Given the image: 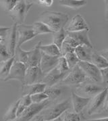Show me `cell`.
<instances>
[{"instance_id":"obj_1","label":"cell","mask_w":108,"mask_h":121,"mask_svg":"<svg viewBox=\"0 0 108 121\" xmlns=\"http://www.w3.org/2000/svg\"><path fill=\"white\" fill-rule=\"evenodd\" d=\"M69 19L68 14L55 11H45L39 16V22L47 25L54 33L64 29Z\"/></svg>"},{"instance_id":"obj_2","label":"cell","mask_w":108,"mask_h":121,"mask_svg":"<svg viewBox=\"0 0 108 121\" xmlns=\"http://www.w3.org/2000/svg\"><path fill=\"white\" fill-rule=\"evenodd\" d=\"M70 104L71 99L70 98H68L62 102L54 104L53 106H49L47 109L42 110L39 115L44 121H53L59 117L64 112L67 111L70 108Z\"/></svg>"},{"instance_id":"obj_3","label":"cell","mask_w":108,"mask_h":121,"mask_svg":"<svg viewBox=\"0 0 108 121\" xmlns=\"http://www.w3.org/2000/svg\"><path fill=\"white\" fill-rule=\"evenodd\" d=\"M106 87L107 86H103L101 83H97L88 79L77 85L75 93L80 97L91 98L102 92Z\"/></svg>"},{"instance_id":"obj_4","label":"cell","mask_w":108,"mask_h":121,"mask_svg":"<svg viewBox=\"0 0 108 121\" xmlns=\"http://www.w3.org/2000/svg\"><path fill=\"white\" fill-rule=\"evenodd\" d=\"M33 5V3L27 1H18L13 10L10 12V17L14 21V23L18 25L23 24L26 19V16Z\"/></svg>"},{"instance_id":"obj_5","label":"cell","mask_w":108,"mask_h":121,"mask_svg":"<svg viewBox=\"0 0 108 121\" xmlns=\"http://www.w3.org/2000/svg\"><path fill=\"white\" fill-rule=\"evenodd\" d=\"M87 112L88 115L97 113L99 110H108V87L98 95L91 97L87 106Z\"/></svg>"},{"instance_id":"obj_6","label":"cell","mask_w":108,"mask_h":121,"mask_svg":"<svg viewBox=\"0 0 108 121\" xmlns=\"http://www.w3.org/2000/svg\"><path fill=\"white\" fill-rule=\"evenodd\" d=\"M51 101L46 99L39 104H32L26 107L23 112L13 121H30L33 118L37 116L41 112L49 106Z\"/></svg>"},{"instance_id":"obj_7","label":"cell","mask_w":108,"mask_h":121,"mask_svg":"<svg viewBox=\"0 0 108 121\" xmlns=\"http://www.w3.org/2000/svg\"><path fill=\"white\" fill-rule=\"evenodd\" d=\"M88 79L87 75L77 64L70 70L68 74L60 83L62 85H79Z\"/></svg>"},{"instance_id":"obj_8","label":"cell","mask_w":108,"mask_h":121,"mask_svg":"<svg viewBox=\"0 0 108 121\" xmlns=\"http://www.w3.org/2000/svg\"><path fill=\"white\" fill-rule=\"evenodd\" d=\"M35 37L32 25L19 24L16 29V47H20L22 44L33 39Z\"/></svg>"},{"instance_id":"obj_9","label":"cell","mask_w":108,"mask_h":121,"mask_svg":"<svg viewBox=\"0 0 108 121\" xmlns=\"http://www.w3.org/2000/svg\"><path fill=\"white\" fill-rule=\"evenodd\" d=\"M78 66L82 69V70L87 75L88 79L97 83L103 84L100 70L95 66H94L93 64L87 62L79 61Z\"/></svg>"},{"instance_id":"obj_10","label":"cell","mask_w":108,"mask_h":121,"mask_svg":"<svg viewBox=\"0 0 108 121\" xmlns=\"http://www.w3.org/2000/svg\"><path fill=\"white\" fill-rule=\"evenodd\" d=\"M26 69V66L24 64L14 61L10 68L9 74L4 80V81H8L10 80H17L22 82V85H24Z\"/></svg>"},{"instance_id":"obj_11","label":"cell","mask_w":108,"mask_h":121,"mask_svg":"<svg viewBox=\"0 0 108 121\" xmlns=\"http://www.w3.org/2000/svg\"><path fill=\"white\" fill-rule=\"evenodd\" d=\"M66 32H78L81 30L90 31V28L85 20L81 15L78 14L74 16L68 24L64 27Z\"/></svg>"},{"instance_id":"obj_12","label":"cell","mask_w":108,"mask_h":121,"mask_svg":"<svg viewBox=\"0 0 108 121\" xmlns=\"http://www.w3.org/2000/svg\"><path fill=\"white\" fill-rule=\"evenodd\" d=\"M17 25L15 24L10 27L5 39H4V43L8 53L11 57H14L16 46V29Z\"/></svg>"},{"instance_id":"obj_13","label":"cell","mask_w":108,"mask_h":121,"mask_svg":"<svg viewBox=\"0 0 108 121\" xmlns=\"http://www.w3.org/2000/svg\"><path fill=\"white\" fill-rule=\"evenodd\" d=\"M66 75V74L61 73L56 66L52 70L45 74L41 83L45 84L46 87H52L61 82Z\"/></svg>"},{"instance_id":"obj_14","label":"cell","mask_w":108,"mask_h":121,"mask_svg":"<svg viewBox=\"0 0 108 121\" xmlns=\"http://www.w3.org/2000/svg\"><path fill=\"white\" fill-rule=\"evenodd\" d=\"M45 74L39 67H27L26 69L24 85L41 83Z\"/></svg>"},{"instance_id":"obj_15","label":"cell","mask_w":108,"mask_h":121,"mask_svg":"<svg viewBox=\"0 0 108 121\" xmlns=\"http://www.w3.org/2000/svg\"><path fill=\"white\" fill-rule=\"evenodd\" d=\"M59 59V57L58 56H50L41 52V58L39 64V68L41 72L45 74L52 70L58 65Z\"/></svg>"},{"instance_id":"obj_16","label":"cell","mask_w":108,"mask_h":121,"mask_svg":"<svg viewBox=\"0 0 108 121\" xmlns=\"http://www.w3.org/2000/svg\"><path fill=\"white\" fill-rule=\"evenodd\" d=\"M42 44V41H40L32 49L28 51V59L26 64L27 67H39V66L41 52L40 50V46Z\"/></svg>"},{"instance_id":"obj_17","label":"cell","mask_w":108,"mask_h":121,"mask_svg":"<svg viewBox=\"0 0 108 121\" xmlns=\"http://www.w3.org/2000/svg\"><path fill=\"white\" fill-rule=\"evenodd\" d=\"M70 99H71V103L72 104L74 112L80 114L88 105L91 98L80 97L77 94H76L75 92L72 91Z\"/></svg>"},{"instance_id":"obj_18","label":"cell","mask_w":108,"mask_h":121,"mask_svg":"<svg viewBox=\"0 0 108 121\" xmlns=\"http://www.w3.org/2000/svg\"><path fill=\"white\" fill-rule=\"evenodd\" d=\"M67 35L74 39L79 45H86L89 48L93 49V45L88 36V31L81 30L78 32H66Z\"/></svg>"},{"instance_id":"obj_19","label":"cell","mask_w":108,"mask_h":121,"mask_svg":"<svg viewBox=\"0 0 108 121\" xmlns=\"http://www.w3.org/2000/svg\"><path fill=\"white\" fill-rule=\"evenodd\" d=\"M93 49L89 48L86 45H80L74 49V53L76 56L81 62H90L91 54L93 53Z\"/></svg>"},{"instance_id":"obj_20","label":"cell","mask_w":108,"mask_h":121,"mask_svg":"<svg viewBox=\"0 0 108 121\" xmlns=\"http://www.w3.org/2000/svg\"><path fill=\"white\" fill-rule=\"evenodd\" d=\"M46 85L43 83H34L31 85H22V91L23 95H31L39 93H43Z\"/></svg>"},{"instance_id":"obj_21","label":"cell","mask_w":108,"mask_h":121,"mask_svg":"<svg viewBox=\"0 0 108 121\" xmlns=\"http://www.w3.org/2000/svg\"><path fill=\"white\" fill-rule=\"evenodd\" d=\"M43 93L48 96L49 100L52 101L58 99L62 95L63 89L62 86L56 85L52 87H46Z\"/></svg>"},{"instance_id":"obj_22","label":"cell","mask_w":108,"mask_h":121,"mask_svg":"<svg viewBox=\"0 0 108 121\" xmlns=\"http://www.w3.org/2000/svg\"><path fill=\"white\" fill-rule=\"evenodd\" d=\"M90 63L93 64L97 68L100 69H103L108 67V60L105 59L100 56L98 53L93 52L91 57V61Z\"/></svg>"},{"instance_id":"obj_23","label":"cell","mask_w":108,"mask_h":121,"mask_svg":"<svg viewBox=\"0 0 108 121\" xmlns=\"http://www.w3.org/2000/svg\"><path fill=\"white\" fill-rule=\"evenodd\" d=\"M14 61V58L11 57L5 62L0 63V81H4L8 76L10 68Z\"/></svg>"},{"instance_id":"obj_24","label":"cell","mask_w":108,"mask_h":121,"mask_svg":"<svg viewBox=\"0 0 108 121\" xmlns=\"http://www.w3.org/2000/svg\"><path fill=\"white\" fill-rule=\"evenodd\" d=\"M87 1L83 0H61L59 4L66 8H71L73 10H78L80 8L87 5Z\"/></svg>"},{"instance_id":"obj_25","label":"cell","mask_w":108,"mask_h":121,"mask_svg":"<svg viewBox=\"0 0 108 121\" xmlns=\"http://www.w3.org/2000/svg\"><path fill=\"white\" fill-rule=\"evenodd\" d=\"M39 48L41 52H43L47 56L61 57L60 50L54 43H51L49 45H45L41 44Z\"/></svg>"},{"instance_id":"obj_26","label":"cell","mask_w":108,"mask_h":121,"mask_svg":"<svg viewBox=\"0 0 108 121\" xmlns=\"http://www.w3.org/2000/svg\"><path fill=\"white\" fill-rule=\"evenodd\" d=\"M32 26H33V29L35 37L37 35H40L54 33V32L49 29L47 25H45L39 21L34 22L33 24L32 25Z\"/></svg>"},{"instance_id":"obj_27","label":"cell","mask_w":108,"mask_h":121,"mask_svg":"<svg viewBox=\"0 0 108 121\" xmlns=\"http://www.w3.org/2000/svg\"><path fill=\"white\" fill-rule=\"evenodd\" d=\"M19 102H20V99L10 105V106L9 107V108L8 109V110L6 111L4 116V119L5 121H13L16 118V111Z\"/></svg>"},{"instance_id":"obj_28","label":"cell","mask_w":108,"mask_h":121,"mask_svg":"<svg viewBox=\"0 0 108 121\" xmlns=\"http://www.w3.org/2000/svg\"><path fill=\"white\" fill-rule=\"evenodd\" d=\"M53 37V43L55 45L59 50L61 49L62 45L64 42V39L67 36V33L64 29H62L58 32L54 33Z\"/></svg>"},{"instance_id":"obj_29","label":"cell","mask_w":108,"mask_h":121,"mask_svg":"<svg viewBox=\"0 0 108 121\" xmlns=\"http://www.w3.org/2000/svg\"><path fill=\"white\" fill-rule=\"evenodd\" d=\"M14 61L22 63L26 66L28 59V52L22 49L20 47H16L14 52Z\"/></svg>"},{"instance_id":"obj_30","label":"cell","mask_w":108,"mask_h":121,"mask_svg":"<svg viewBox=\"0 0 108 121\" xmlns=\"http://www.w3.org/2000/svg\"><path fill=\"white\" fill-rule=\"evenodd\" d=\"M60 118L63 121H81L80 114L70 112L68 110L62 113L60 116Z\"/></svg>"},{"instance_id":"obj_31","label":"cell","mask_w":108,"mask_h":121,"mask_svg":"<svg viewBox=\"0 0 108 121\" xmlns=\"http://www.w3.org/2000/svg\"><path fill=\"white\" fill-rule=\"evenodd\" d=\"M62 57H64L65 58L70 70L72 69L73 67H74L76 65H77L79 62V60L76 56V55H75V53L74 52L67 53V54H66L64 56H62Z\"/></svg>"},{"instance_id":"obj_32","label":"cell","mask_w":108,"mask_h":121,"mask_svg":"<svg viewBox=\"0 0 108 121\" xmlns=\"http://www.w3.org/2000/svg\"><path fill=\"white\" fill-rule=\"evenodd\" d=\"M30 96L32 104H39L44 102L46 99H49L48 96L44 93H39L34 95H31Z\"/></svg>"},{"instance_id":"obj_33","label":"cell","mask_w":108,"mask_h":121,"mask_svg":"<svg viewBox=\"0 0 108 121\" xmlns=\"http://www.w3.org/2000/svg\"><path fill=\"white\" fill-rule=\"evenodd\" d=\"M57 67L58 68L61 73H64V74H68L69 71H70V68H69L67 64V62H66L65 58L62 56L59 57V62H58V64L57 65Z\"/></svg>"},{"instance_id":"obj_34","label":"cell","mask_w":108,"mask_h":121,"mask_svg":"<svg viewBox=\"0 0 108 121\" xmlns=\"http://www.w3.org/2000/svg\"><path fill=\"white\" fill-rule=\"evenodd\" d=\"M17 1H16V0H4V1H1V2L2 3L4 8H5L6 11L10 12L13 10L15 5H16Z\"/></svg>"},{"instance_id":"obj_35","label":"cell","mask_w":108,"mask_h":121,"mask_svg":"<svg viewBox=\"0 0 108 121\" xmlns=\"http://www.w3.org/2000/svg\"><path fill=\"white\" fill-rule=\"evenodd\" d=\"M74 49L71 48L68 44L63 43L60 49V53H61V56H64L66 54L68 53H72L74 52Z\"/></svg>"},{"instance_id":"obj_36","label":"cell","mask_w":108,"mask_h":121,"mask_svg":"<svg viewBox=\"0 0 108 121\" xmlns=\"http://www.w3.org/2000/svg\"><path fill=\"white\" fill-rule=\"evenodd\" d=\"M64 43H66L68 44V45H70L71 48H72L75 49L76 47H78L79 45H80L74 39H72V38H71V37H70L69 36H66V38L64 39Z\"/></svg>"},{"instance_id":"obj_37","label":"cell","mask_w":108,"mask_h":121,"mask_svg":"<svg viewBox=\"0 0 108 121\" xmlns=\"http://www.w3.org/2000/svg\"><path fill=\"white\" fill-rule=\"evenodd\" d=\"M20 102L23 104L26 108L28 106H29L30 105L32 104V102L30 99V96L26 95H23L22 97L20 98Z\"/></svg>"},{"instance_id":"obj_38","label":"cell","mask_w":108,"mask_h":121,"mask_svg":"<svg viewBox=\"0 0 108 121\" xmlns=\"http://www.w3.org/2000/svg\"><path fill=\"white\" fill-rule=\"evenodd\" d=\"M100 73L101 75V78H102V82L103 84H105V85L108 83V68H103V69H100Z\"/></svg>"},{"instance_id":"obj_39","label":"cell","mask_w":108,"mask_h":121,"mask_svg":"<svg viewBox=\"0 0 108 121\" xmlns=\"http://www.w3.org/2000/svg\"><path fill=\"white\" fill-rule=\"evenodd\" d=\"M9 29H10V27L0 26V37H1L3 39H5V36H6L7 33H8Z\"/></svg>"},{"instance_id":"obj_40","label":"cell","mask_w":108,"mask_h":121,"mask_svg":"<svg viewBox=\"0 0 108 121\" xmlns=\"http://www.w3.org/2000/svg\"><path fill=\"white\" fill-rule=\"evenodd\" d=\"M38 4L40 5H45L47 7H50L51 5L53 4L54 1L53 0H39Z\"/></svg>"},{"instance_id":"obj_41","label":"cell","mask_w":108,"mask_h":121,"mask_svg":"<svg viewBox=\"0 0 108 121\" xmlns=\"http://www.w3.org/2000/svg\"><path fill=\"white\" fill-rule=\"evenodd\" d=\"M108 49H104L103 51H100V52L98 53L100 56H101L102 57H103L105 59L108 60Z\"/></svg>"},{"instance_id":"obj_42","label":"cell","mask_w":108,"mask_h":121,"mask_svg":"<svg viewBox=\"0 0 108 121\" xmlns=\"http://www.w3.org/2000/svg\"><path fill=\"white\" fill-rule=\"evenodd\" d=\"M84 121H108V116H105L104 118H95V119H91V120H86Z\"/></svg>"},{"instance_id":"obj_43","label":"cell","mask_w":108,"mask_h":121,"mask_svg":"<svg viewBox=\"0 0 108 121\" xmlns=\"http://www.w3.org/2000/svg\"><path fill=\"white\" fill-rule=\"evenodd\" d=\"M108 1H105V18L108 20Z\"/></svg>"},{"instance_id":"obj_44","label":"cell","mask_w":108,"mask_h":121,"mask_svg":"<svg viewBox=\"0 0 108 121\" xmlns=\"http://www.w3.org/2000/svg\"><path fill=\"white\" fill-rule=\"evenodd\" d=\"M43 121V118H42L39 115V116H37V117L34 118V121Z\"/></svg>"},{"instance_id":"obj_45","label":"cell","mask_w":108,"mask_h":121,"mask_svg":"<svg viewBox=\"0 0 108 121\" xmlns=\"http://www.w3.org/2000/svg\"><path fill=\"white\" fill-rule=\"evenodd\" d=\"M63 121L62 120V118H60V116L59 117H58V118H55V119H54V120H53V121Z\"/></svg>"},{"instance_id":"obj_46","label":"cell","mask_w":108,"mask_h":121,"mask_svg":"<svg viewBox=\"0 0 108 121\" xmlns=\"http://www.w3.org/2000/svg\"><path fill=\"white\" fill-rule=\"evenodd\" d=\"M3 41H4V39H2L1 37H0V43H2Z\"/></svg>"}]
</instances>
